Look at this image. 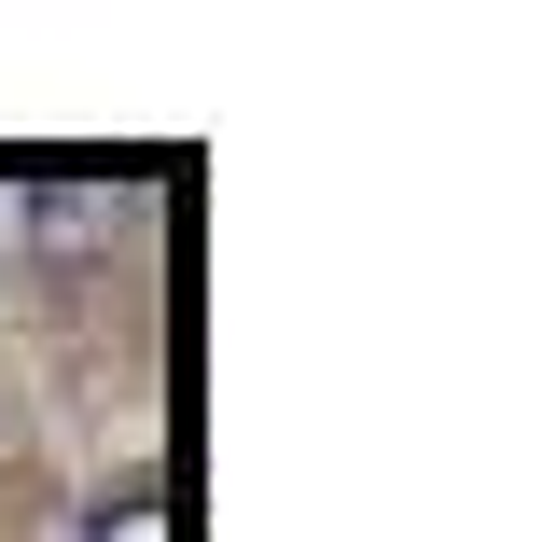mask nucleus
<instances>
[{"mask_svg":"<svg viewBox=\"0 0 556 542\" xmlns=\"http://www.w3.org/2000/svg\"><path fill=\"white\" fill-rule=\"evenodd\" d=\"M70 542H181V529H167V501H98Z\"/></svg>","mask_w":556,"mask_h":542,"instance_id":"2","label":"nucleus"},{"mask_svg":"<svg viewBox=\"0 0 556 542\" xmlns=\"http://www.w3.org/2000/svg\"><path fill=\"white\" fill-rule=\"evenodd\" d=\"M112 223H126V167H56V181L28 196V237H42V251H98Z\"/></svg>","mask_w":556,"mask_h":542,"instance_id":"1","label":"nucleus"}]
</instances>
